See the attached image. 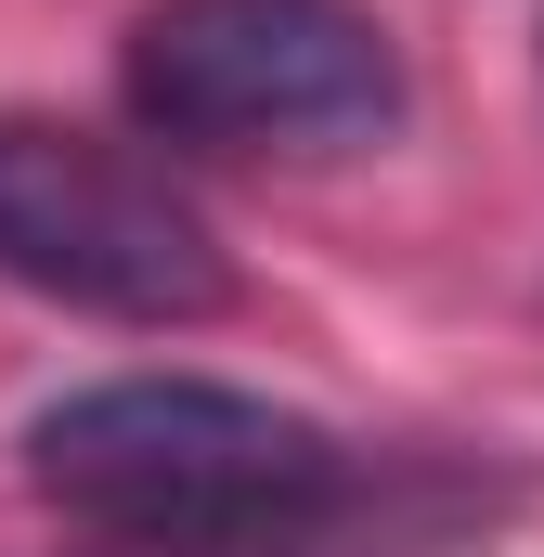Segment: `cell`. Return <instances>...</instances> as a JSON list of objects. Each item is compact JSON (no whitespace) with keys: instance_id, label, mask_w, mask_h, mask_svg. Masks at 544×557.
<instances>
[{"instance_id":"obj_3","label":"cell","mask_w":544,"mask_h":557,"mask_svg":"<svg viewBox=\"0 0 544 557\" xmlns=\"http://www.w3.org/2000/svg\"><path fill=\"white\" fill-rule=\"evenodd\" d=\"M0 285L91 324H208L234 311V260L195 195L104 131L0 117Z\"/></svg>"},{"instance_id":"obj_1","label":"cell","mask_w":544,"mask_h":557,"mask_svg":"<svg viewBox=\"0 0 544 557\" xmlns=\"http://www.w3.org/2000/svg\"><path fill=\"white\" fill-rule=\"evenodd\" d=\"M26 480L143 557H285L350 506V454L311 416L208 376H118L26 428Z\"/></svg>"},{"instance_id":"obj_2","label":"cell","mask_w":544,"mask_h":557,"mask_svg":"<svg viewBox=\"0 0 544 557\" xmlns=\"http://www.w3.org/2000/svg\"><path fill=\"white\" fill-rule=\"evenodd\" d=\"M131 117L195 156H350L403 131V52L350 0H156Z\"/></svg>"}]
</instances>
